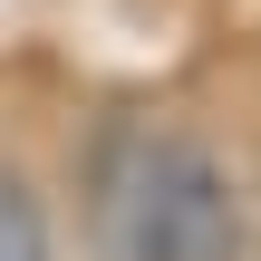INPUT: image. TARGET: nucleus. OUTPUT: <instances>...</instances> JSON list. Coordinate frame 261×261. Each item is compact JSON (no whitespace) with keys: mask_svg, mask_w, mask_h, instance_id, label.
Returning <instances> with one entry per match:
<instances>
[{"mask_svg":"<svg viewBox=\"0 0 261 261\" xmlns=\"http://www.w3.org/2000/svg\"><path fill=\"white\" fill-rule=\"evenodd\" d=\"M0 261H58L48 203L29 194V174H0Z\"/></svg>","mask_w":261,"mask_h":261,"instance_id":"obj_2","label":"nucleus"},{"mask_svg":"<svg viewBox=\"0 0 261 261\" xmlns=\"http://www.w3.org/2000/svg\"><path fill=\"white\" fill-rule=\"evenodd\" d=\"M107 242L116 261H242V194L194 136H116L107 165Z\"/></svg>","mask_w":261,"mask_h":261,"instance_id":"obj_1","label":"nucleus"}]
</instances>
